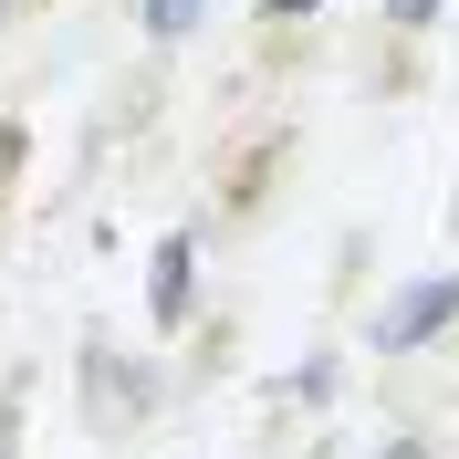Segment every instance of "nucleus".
Wrapping results in <instances>:
<instances>
[{
	"label": "nucleus",
	"instance_id": "nucleus-1",
	"mask_svg": "<svg viewBox=\"0 0 459 459\" xmlns=\"http://www.w3.org/2000/svg\"><path fill=\"white\" fill-rule=\"evenodd\" d=\"M438 324H459V272H429V282H407L386 314H376V344L386 355H407V344H429Z\"/></svg>",
	"mask_w": 459,
	"mask_h": 459
},
{
	"label": "nucleus",
	"instance_id": "nucleus-2",
	"mask_svg": "<svg viewBox=\"0 0 459 459\" xmlns=\"http://www.w3.org/2000/svg\"><path fill=\"white\" fill-rule=\"evenodd\" d=\"M188 261H199V240L168 230V240H157V324H188Z\"/></svg>",
	"mask_w": 459,
	"mask_h": 459
},
{
	"label": "nucleus",
	"instance_id": "nucleus-3",
	"mask_svg": "<svg viewBox=\"0 0 459 459\" xmlns=\"http://www.w3.org/2000/svg\"><path fill=\"white\" fill-rule=\"evenodd\" d=\"M199 11H209V0H146V31H157V42H188Z\"/></svg>",
	"mask_w": 459,
	"mask_h": 459
},
{
	"label": "nucleus",
	"instance_id": "nucleus-4",
	"mask_svg": "<svg viewBox=\"0 0 459 459\" xmlns=\"http://www.w3.org/2000/svg\"><path fill=\"white\" fill-rule=\"evenodd\" d=\"M261 11H272V22H303V11H324V0H261Z\"/></svg>",
	"mask_w": 459,
	"mask_h": 459
},
{
	"label": "nucleus",
	"instance_id": "nucleus-5",
	"mask_svg": "<svg viewBox=\"0 0 459 459\" xmlns=\"http://www.w3.org/2000/svg\"><path fill=\"white\" fill-rule=\"evenodd\" d=\"M0 459H11V449H0Z\"/></svg>",
	"mask_w": 459,
	"mask_h": 459
}]
</instances>
